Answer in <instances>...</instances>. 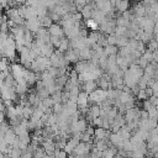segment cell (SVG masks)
Wrapping results in <instances>:
<instances>
[{
	"instance_id": "obj_1",
	"label": "cell",
	"mask_w": 158,
	"mask_h": 158,
	"mask_svg": "<svg viewBox=\"0 0 158 158\" xmlns=\"http://www.w3.org/2000/svg\"><path fill=\"white\" fill-rule=\"evenodd\" d=\"M48 30V34L51 35V36H53V37H59V38H63L64 37V31H63V29H62V26L61 25H58V24H53L49 29H47Z\"/></svg>"
},
{
	"instance_id": "obj_2",
	"label": "cell",
	"mask_w": 158,
	"mask_h": 158,
	"mask_svg": "<svg viewBox=\"0 0 158 158\" xmlns=\"http://www.w3.org/2000/svg\"><path fill=\"white\" fill-rule=\"evenodd\" d=\"M83 89H84V92H85V93L90 94V93H93V92H95V90L98 89V84H97V82H95V81H90V82L84 83Z\"/></svg>"
},
{
	"instance_id": "obj_3",
	"label": "cell",
	"mask_w": 158,
	"mask_h": 158,
	"mask_svg": "<svg viewBox=\"0 0 158 158\" xmlns=\"http://www.w3.org/2000/svg\"><path fill=\"white\" fill-rule=\"evenodd\" d=\"M135 98H133V95L132 94H130V93H125V92H121L120 93V97H119V101L122 104V105H125V104H127V103H130L131 100H133Z\"/></svg>"
},
{
	"instance_id": "obj_4",
	"label": "cell",
	"mask_w": 158,
	"mask_h": 158,
	"mask_svg": "<svg viewBox=\"0 0 158 158\" xmlns=\"http://www.w3.org/2000/svg\"><path fill=\"white\" fill-rule=\"evenodd\" d=\"M128 6H130L128 2H115V10H119L122 14L128 10Z\"/></svg>"
},
{
	"instance_id": "obj_5",
	"label": "cell",
	"mask_w": 158,
	"mask_h": 158,
	"mask_svg": "<svg viewBox=\"0 0 158 158\" xmlns=\"http://www.w3.org/2000/svg\"><path fill=\"white\" fill-rule=\"evenodd\" d=\"M132 11L135 13L136 18H144V15H146V8H144L142 4L136 5V6L133 8V10H132Z\"/></svg>"
},
{
	"instance_id": "obj_6",
	"label": "cell",
	"mask_w": 158,
	"mask_h": 158,
	"mask_svg": "<svg viewBox=\"0 0 158 158\" xmlns=\"http://www.w3.org/2000/svg\"><path fill=\"white\" fill-rule=\"evenodd\" d=\"M68 49H69V40L65 38V37H63V38L61 40V45H59V47H58V51H59L61 53H65Z\"/></svg>"
},
{
	"instance_id": "obj_7",
	"label": "cell",
	"mask_w": 158,
	"mask_h": 158,
	"mask_svg": "<svg viewBox=\"0 0 158 158\" xmlns=\"http://www.w3.org/2000/svg\"><path fill=\"white\" fill-rule=\"evenodd\" d=\"M104 53H105L106 56H116V54L119 53L117 46H110V45H108V46L105 47V49H104Z\"/></svg>"
},
{
	"instance_id": "obj_8",
	"label": "cell",
	"mask_w": 158,
	"mask_h": 158,
	"mask_svg": "<svg viewBox=\"0 0 158 158\" xmlns=\"http://www.w3.org/2000/svg\"><path fill=\"white\" fill-rule=\"evenodd\" d=\"M85 25L89 30H93V31H97V29H99V24L95 22L93 19H89V20H85Z\"/></svg>"
},
{
	"instance_id": "obj_9",
	"label": "cell",
	"mask_w": 158,
	"mask_h": 158,
	"mask_svg": "<svg viewBox=\"0 0 158 158\" xmlns=\"http://www.w3.org/2000/svg\"><path fill=\"white\" fill-rule=\"evenodd\" d=\"M128 42H130V38H127L126 36L117 37V46H119V47H121V48L126 47V46L128 45Z\"/></svg>"
},
{
	"instance_id": "obj_10",
	"label": "cell",
	"mask_w": 158,
	"mask_h": 158,
	"mask_svg": "<svg viewBox=\"0 0 158 158\" xmlns=\"http://www.w3.org/2000/svg\"><path fill=\"white\" fill-rule=\"evenodd\" d=\"M148 51H151V52H154V51H158V42H157V40H151L149 41V43H148V48H147Z\"/></svg>"
},
{
	"instance_id": "obj_11",
	"label": "cell",
	"mask_w": 158,
	"mask_h": 158,
	"mask_svg": "<svg viewBox=\"0 0 158 158\" xmlns=\"http://www.w3.org/2000/svg\"><path fill=\"white\" fill-rule=\"evenodd\" d=\"M142 58H143V59H146L148 63H152V62H153V52H151V51L146 49V52L142 54Z\"/></svg>"
},
{
	"instance_id": "obj_12",
	"label": "cell",
	"mask_w": 158,
	"mask_h": 158,
	"mask_svg": "<svg viewBox=\"0 0 158 158\" xmlns=\"http://www.w3.org/2000/svg\"><path fill=\"white\" fill-rule=\"evenodd\" d=\"M106 41H108V45H110V46H117V37L115 35L108 36Z\"/></svg>"
},
{
	"instance_id": "obj_13",
	"label": "cell",
	"mask_w": 158,
	"mask_h": 158,
	"mask_svg": "<svg viewBox=\"0 0 158 158\" xmlns=\"http://www.w3.org/2000/svg\"><path fill=\"white\" fill-rule=\"evenodd\" d=\"M143 72H144V74H147V75H149L151 78H153V75H154V72H156V69L151 65V64H148L144 69H143Z\"/></svg>"
},
{
	"instance_id": "obj_14",
	"label": "cell",
	"mask_w": 158,
	"mask_h": 158,
	"mask_svg": "<svg viewBox=\"0 0 158 158\" xmlns=\"http://www.w3.org/2000/svg\"><path fill=\"white\" fill-rule=\"evenodd\" d=\"M53 157H54V158H68V157H67V153H65L64 151L57 149V148H56V151H54V153H53Z\"/></svg>"
},
{
	"instance_id": "obj_15",
	"label": "cell",
	"mask_w": 158,
	"mask_h": 158,
	"mask_svg": "<svg viewBox=\"0 0 158 158\" xmlns=\"http://www.w3.org/2000/svg\"><path fill=\"white\" fill-rule=\"evenodd\" d=\"M157 125H158V121H157V119H148V127H149V131L151 130H154L156 127H157Z\"/></svg>"
},
{
	"instance_id": "obj_16",
	"label": "cell",
	"mask_w": 158,
	"mask_h": 158,
	"mask_svg": "<svg viewBox=\"0 0 158 158\" xmlns=\"http://www.w3.org/2000/svg\"><path fill=\"white\" fill-rule=\"evenodd\" d=\"M103 121H104L103 117H97V119H94V120L92 121V124H93L94 126H97V128H99V127H103Z\"/></svg>"
},
{
	"instance_id": "obj_17",
	"label": "cell",
	"mask_w": 158,
	"mask_h": 158,
	"mask_svg": "<svg viewBox=\"0 0 158 158\" xmlns=\"http://www.w3.org/2000/svg\"><path fill=\"white\" fill-rule=\"evenodd\" d=\"M152 103H151V100L149 99H147V100H144L143 101V105H142V108H143V110L144 111H149L151 109H152Z\"/></svg>"
},
{
	"instance_id": "obj_18",
	"label": "cell",
	"mask_w": 158,
	"mask_h": 158,
	"mask_svg": "<svg viewBox=\"0 0 158 158\" xmlns=\"http://www.w3.org/2000/svg\"><path fill=\"white\" fill-rule=\"evenodd\" d=\"M48 16H49V18H51V20H52V21H54V22L61 21V19H62V18H61V16H59L57 13H54V11H51Z\"/></svg>"
},
{
	"instance_id": "obj_19",
	"label": "cell",
	"mask_w": 158,
	"mask_h": 158,
	"mask_svg": "<svg viewBox=\"0 0 158 158\" xmlns=\"http://www.w3.org/2000/svg\"><path fill=\"white\" fill-rule=\"evenodd\" d=\"M136 97H137V99H138V100H143V101L148 99V98H147V95H146V92H144V90H142V89H140V92H138V94H137Z\"/></svg>"
},
{
	"instance_id": "obj_20",
	"label": "cell",
	"mask_w": 158,
	"mask_h": 158,
	"mask_svg": "<svg viewBox=\"0 0 158 158\" xmlns=\"http://www.w3.org/2000/svg\"><path fill=\"white\" fill-rule=\"evenodd\" d=\"M34 153L32 152H30L29 149H26L25 152H22V156H21V158H34Z\"/></svg>"
},
{
	"instance_id": "obj_21",
	"label": "cell",
	"mask_w": 158,
	"mask_h": 158,
	"mask_svg": "<svg viewBox=\"0 0 158 158\" xmlns=\"http://www.w3.org/2000/svg\"><path fill=\"white\" fill-rule=\"evenodd\" d=\"M131 158H146V157H144V154H142V153H140L137 151H133Z\"/></svg>"
},
{
	"instance_id": "obj_22",
	"label": "cell",
	"mask_w": 158,
	"mask_h": 158,
	"mask_svg": "<svg viewBox=\"0 0 158 158\" xmlns=\"http://www.w3.org/2000/svg\"><path fill=\"white\" fill-rule=\"evenodd\" d=\"M152 90H153V97H158V83H154L153 87H152Z\"/></svg>"
},
{
	"instance_id": "obj_23",
	"label": "cell",
	"mask_w": 158,
	"mask_h": 158,
	"mask_svg": "<svg viewBox=\"0 0 158 158\" xmlns=\"http://www.w3.org/2000/svg\"><path fill=\"white\" fill-rule=\"evenodd\" d=\"M144 92H146V95H147L148 99H149L151 97H153V90H152V88H148V87H147V88L144 89Z\"/></svg>"
},
{
	"instance_id": "obj_24",
	"label": "cell",
	"mask_w": 158,
	"mask_h": 158,
	"mask_svg": "<svg viewBox=\"0 0 158 158\" xmlns=\"http://www.w3.org/2000/svg\"><path fill=\"white\" fill-rule=\"evenodd\" d=\"M125 158H130V157H125Z\"/></svg>"
}]
</instances>
